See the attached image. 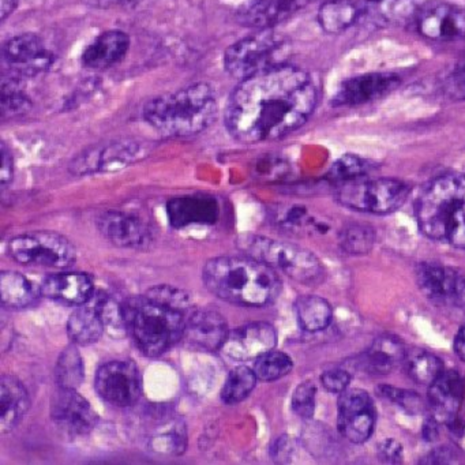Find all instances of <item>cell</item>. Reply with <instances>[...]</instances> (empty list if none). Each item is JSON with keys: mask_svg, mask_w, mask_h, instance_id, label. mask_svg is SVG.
<instances>
[{"mask_svg": "<svg viewBox=\"0 0 465 465\" xmlns=\"http://www.w3.org/2000/svg\"><path fill=\"white\" fill-rule=\"evenodd\" d=\"M83 356L77 350V344L73 342L69 347L64 348V352L59 356L55 366V381L58 388L78 389L84 382Z\"/></svg>", "mask_w": 465, "mask_h": 465, "instance_id": "33", "label": "cell"}, {"mask_svg": "<svg viewBox=\"0 0 465 465\" xmlns=\"http://www.w3.org/2000/svg\"><path fill=\"white\" fill-rule=\"evenodd\" d=\"M145 295L184 312H189L190 306H192L189 293L178 290V288L170 287V285H157V287L151 288Z\"/></svg>", "mask_w": 465, "mask_h": 465, "instance_id": "41", "label": "cell"}, {"mask_svg": "<svg viewBox=\"0 0 465 465\" xmlns=\"http://www.w3.org/2000/svg\"><path fill=\"white\" fill-rule=\"evenodd\" d=\"M276 344V331L271 323L252 322L230 331L222 352L231 361H255L263 353L274 350Z\"/></svg>", "mask_w": 465, "mask_h": 465, "instance_id": "18", "label": "cell"}, {"mask_svg": "<svg viewBox=\"0 0 465 465\" xmlns=\"http://www.w3.org/2000/svg\"><path fill=\"white\" fill-rule=\"evenodd\" d=\"M145 154L143 145L138 141L122 138L102 145L85 149L70 163L69 171L75 176L114 173L134 164Z\"/></svg>", "mask_w": 465, "mask_h": 465, "instance_id": "10", "label": "cell"}, {"mask_svg": "<svg viewBox=\"0 0 465 465\" xmlns=\"http://www.w3.org/2000/svg\"><path fill=\"white\" fill-rule=\"evenodd\" d=\"M20 78L10 77L2 80V118H15L29 113L32 100L21 88Z\"/></svg>", "mask_w": 465, "mask_h": 465, "instance_id": "36", "label": "cell"}, {"mask_svg": "<svg viewBox=\"0 0 465 465\" xmlns=\"http://www.w3.org/2000/svg\"><path fill=\"white\" fill-rule=\"evenodd\" d=\"M410 187L404 182L391 178H364L340 184L337 200L353 211L372 214H389L399 211L408 195Z\"/></svg>", "mask_w": 465, "mask_h": 465, "instance_id": "8", "label": "cell"}, {"mask_svg": "<svg viewBox=\"0 0 465 465\" xmlns=\"http://www.w3.org/2000/svg\"><path fill=\"white\" fill-rule=\"evenodd\" d=\"M228 333L227 321L219 312L198 309L187 314L183 339L194 350H222Z\"/></svg>", "mask_w": 465, "mask_h": 465, "instance_id": "21", "label": "cell"}, {"mask_svg": "<svg viewBox=\"0 0 465 465\" xmlns=\"http://www.w3.org/2000/svg\"><path fill=\"white\" fill-rule=\"evenodd\" d=\"M203 284L217 298L247 307H262L276 301L282 291L277 272L247 255L217 257L203 271Z\"/></svg>", "mask_w": 465, "mask_h": 465, "instance_id": "2", "label": "cell"}, {"mask_svg": "<svg viewBox=\"0 0 465 465\" xmlns=\"http://www.w3.org/2000/svg\"><path fill=\"white\" fill-rule=\"evenodd\" d=\"M415 25L430 42H460L465 40V9L448 2H429L419 7Z\"/></svg>", "mask_w": 465, "mask_h": 465, "instance_id": "12", "label": "cell"}, {"mask_svg": "<svg viewBox=\"0 0 465 465\" xmlns=\"http://www.w3.org/2000/svg\"><path fill=\"white\" fill-rule=\"evenodd\" d=\"M96 391L108 404L130 407L143 394V377L132 361H113L103 364L96 372Z\"/></svg>", "mask_w": 465, "mask_h": 465, "instance_id": "11", "label": "cell"}, {"mask_svg": "<svg viewBox=\"0 0 465 465\" xmlns=\"http://www.w3.org/2000/svg\"><path fill=\"white\" fill-rule=\"evenodd\" d=\"M292 367V359L287 353L272 350L255 359L252 370L258 380L263 382H273L290 374Z\"/></svg>", "mask_w": 465, "mask_h": 465, "instance_id": "37", "label": "cell"}, {"mask_svg": "<svg viewBox=\"0 0 465 465\" xmlns=\"http://www.w3.org/2000/svg\"><path fill=\"white\" fill-rule=\"evenodd\" d=\"M315 394H317V388L310 381L302 382L295 389L292 396V410L299 418L310 419L314 415Z\"/></svg>", "mask_w": 465, "mask_h": 465, "instance_id": "43", "label": "cell"}, {"mask_svg": "<svg viewBox=\"0 0 465 465\" xmlns=\"http://www.w3.org/2000/svg\"><path fill=\"white\" fill-rule=\"evenodd\" d=\"M404 345L396 337L382 336L374 340L370 350L367 351L363 363L367 372L374 375H386L404 361Z\"/></svg>", "mask_w": 465, "mask_h": 465, "instance_id": "31", "label": "cell"}, {"mask_svg": "<svg viewBox=\"0 0 465 465\" xmlns=\"http://www.w3.org/2000/svg\"><path fill=\"white\" fill-rule=\"evenodd\" d=\"M317 100L309 73L285 62L239 83L228 99L225 127L249 145L280 140L307 124Z\"/></svg>", "mask_w": 465, "mask_h": 465, "instance_id": "1", "label": "cell"}, {"mask_svg": "<svg viewBox=\"0 0 465 465\" xmlns=\"http://www.w3.org/2000/svg\"><path fill=\"white\" fill-rule=\"evenodd\" d=\"M31 400L28 391L20 380L4 375L0 380V431H13L28 412Z\"/></svg>", "mask_w": 465, "mask_h": 465, "instance_id": "27", "label": "cell"}, {"mask_svg": "<svg viewBox=\"0 0 465 465\" xmlns=\"http://www.w3.org/2000/svg\"><path fill=\"white\" fill-rule=\"evenodd\" d=\"M465 383L457 371H443L430 385L429 402L438 420L451 424L456 421L464 401Z\"/></svg>", "mask_w": 465, "mask_h": 465, "instance_id": "24", "label": "cell"}, {"mask_svg": "<svg viewBox=\"0 0 465 465\" xmlns=\"http://www.w3.org/2000/svg\"><path fill=\"white\" fill-rule=\"evenodd\" d=\"M97 230L110 243L122 249L145 250L154 241L151 225L137 214L122 211L103 212L96 220Z\"/></svg>", "mask_w": 465, "mask_h": 465, "instance_id": "15", "label": "cell"}, {"mask_svg": "<svg viewBox=\"0 0 465 465\" xmlns=\"http://www.w3.org/2000/svg\"><path fill=\"white\" fill-rule=\"evenodd\" d=\"M2 58L18 78L36 77L55 64V55L34 34L18 35L7 40L2 48Z\"/></svg>", "mask_w": 465, "mask_h": 465, "instance_id": "13", "label": "cell"}, {"mask_svg": "<svg viewBox=\"0 0 465 465\" xmlns=\"http://www.w3.org/2000/svg\"><path fill=\"white\" fill-rule=\"evenodd\" d=\"M339 242L341 249L348 254H367L374 247L375 232L369 225L352 223L340 231Z\"/></svg>", "mask_w": 465, "mask_h": 465, "instance_id": "38", "label": "cell"}, {"mask_svg": "<svg viewBox=\"0 0 465 465\" xmlns=\"http://www.w3.org/2000/svg\"><path fill=\"white\" fill-rule=\"evenodd\" d=\"M442 92L454 102H465V58L457 62L443 78Z\"/></svg>", "mask_w": 465, "mask_h": 465, "instance_id": "44", "label": "cell"}, {"mask_svg": "<svg viewBox=\"0 0 465 465\" xmlns=\"http://www.w3.org/2000/svg\"><path fill=\"white\" fill-rule=\"evenodd\" d=\"M84 2L94 9H113L118 6H133L138 0H84Z\"/></svg>", "mask_w": 465, "mask_h": 465, "instance_id": "51", "label": "cell"}, {"mask_svg": "<svg viewBox=\"0 0 465 465\" xmlns=\"http://www.w3.org/2000/svg\"><path fill=\"white\" fill-rule=\"evenodd\" d=\"M129 48V35L122 31H107L85 48L81 61L88 69L107 70L121 64Z\"/></svg>", "mask_w": 465, "mask_h": 465, "instance_id": "26", "label": "cell"}, {"mask_svg": "<svg viewBox=\"0 0 465 465\" xmlns=\"http://www.w3.org/2000/svg\"><path fill=\"white\" fill-rule=\"evenodd\" d=\"M404 361L408 375L421 385H431L443 372L440 359L427 351L411 352L410 356L405 355Z\"/></svg>", "mask_w": 465, "mask_h": 465, "instance_id": "34", "label": "cell"}, {"mask_svg": "<svg viewBox=\"0 0 465 465\" xmlns=\"http://www.w3.org/2000/svg\"><path fill=\"white\" fill-rule=\"evenodd\" d=\"M378 454H380V459L383 462L397 464V462H401L402 448L397 440H385L383 442H381L380 448H378Z\"/></svg>", "mask_w": 465, "mask_h": 465, "instance_id": "47", "label": "cell"}, {"mask_svg": "<svg viewBox=\"0 0 465 465\" xmlns=\"http://www.w3.org/2000/svg\"><path fill=\"white\" fill-rule=\"evenodd\" d=\"M419 7L418 0H361L359 26L382 29L415 23Z\"/></svg>", "mask_w": 465, "mask_h": 465, "instance_id": "23", "label": "cell"}, {"mask_svg": "<svg viewBox=\"0 0 465 465\" xmlns=\"http://www.w3.org/2000/svg\"><path fill=\"white\" fill-rule=\"evenodd\" d=\"M219 114L216 91L211 84L197 83L149 100L143 118L164 137L200 134L213 124Z\"/></svg>", "mask_w": 465, "mask_h": 465, "instance_id": "3", "label": "cell"}, {"mask_svg": "<svg viewBox=\"0 0 465 465\" xmlns=\"http://www.w3.org/2000/svg\"><path fill=\"white\" fill-rule=\"evenodd\" d=\"M299 325L307 331H320L331 325L333 310L325 299L320 296H302L295 303Z\"/></svg>", "mask_w": 465, "mask_h": 465, "instance_id": "32", "label": "cell"}, {"mask_svg": "<svg viewBox=\"0 0 465 465\" xmlns=\"http://www.w3.org/2000/svg\"><path fill=\"white\" fill-rule=\"evenodd\" d=\"M370 168H371V165L369 164L367 160L353 156V154H345L331 165L328 179L336 184L347 183V182L356 181V179L367 176Z\"/></svg>", "mask_w": 465, "mask_h": 465, "instance_id": "40", "label": "cell"}, {"mask_svg": "<svg viewBox=\"0 0 465 465\" xmlns=\"http://www.w3.org/2000/svg\"><path fill=\"white\" fill-rule=\"evenodd\" d=\"M7 250L15 262L40 268H69L77 258L74 244L66 236L51 231H36L15 236L9 242Z\"/></svg>", "mask_w": 465, "mask_h": 465, "instance_id": "9", "label": "cell"}, {"mask_svg": "<svg viewBox=\"0 0 465 465\" xmlns=\"http://www.w3.org/2000/svg\"><path fill=\"white\" fill-rule=\"evenodd\" d=\"M375 426V408L371 397L361 389H347L340 393L337 427L340 434L352 443H363L371 437Z\"/></svg>", "mask_w": 465, "mask_h": 465, "instance_id": "14", "label": "cell"}, {"mask_svg": "<svg viewBox=\"0 0 465 465\" xmlns=\"http://www.w3.org/2000/svg\"><path fill=\"white\" fill-rule=\"evenodd\" d=\"M236 247L243 255L265 263L277 273H284L302 284H312L322 277L323 269L320 260L298 244L255 233H243L236 239Z\"/></svg>", "mask_w": 465, "mask_h": 465, "instance_id": "6", "label": "cell"}, {"mask_svg": "<svg viewBox=\"0 0 465 465\" xmlns=\"http://www.w3.org/2000/svg\"><path fill=\"white\" fill-rule=\"evenodd\" d=\"M42 295L59 303L70 306H83L94 296V285L85 273H55L45 277L43 282Z\"/></svg>", "mask_w": 465, "mask_h": 465, "instance_id": "25", "label": "cell"}, {"mask_svg": "<svg viewBox=\"0 0 465 465\" xmlns=\"http://www.w3.org/2000/svg\"><path fill=\"white\" fill-rule=\"evenodd\" d=\"M454 352L461 361H465V326L460 329L454 339Z\"/></svg>", "mask_w": 465, "mask_h": 465, "instance_id": "53", "label": "cell"}, {"mask_svg": "<svg viewBox=\"0 0 465 465\" xmlns=\"http://www.w3.org/2000/svg\"><path fill=\"white\" fill-rule=\"evenodd\" d=\"M15 175V162H13L12 151L6 143H2V170H0V183L6 189L7 184L12 183Z\"/></svg>", "mask_w": 465, "mask_h": 465, "instance_id": "48", "label": "cell"}, {"mask_svg": "<svg viewBox=\"0 0 465 465\" xmlns=\"http://www.w3.org/2000/svg\"><path fill=\"white\" fill-rule=\"evenodd\" d=\"M423 435L424 440H430V442H432V440H437L438 427L437 423H435L434 419H429V420H427L426 423H424Z\"/></svg>", "mask_w": 465, "mask_h": 465, "instance_id": "54", "label": "cell"}, {"mask_svg": "<svg viewBox=\"0 0 465 465\" xmlns=\"http://www.w3.org/2000/svg\"><path fill=\"white\" fill-rule=\"evenodd\" d=\"M416 219L427 238L465 250V173L430 182L416 203Z\"/></svg>", "mask_w": 465, "mask_h": 465, "instance_id": "4", "label": "cell"}, {"mask_svg": "<svg viewBox=\"0 0 465 465\" xmlns=\"http://www.w3.org/2000/svg\"><path fill=\"white\" fill-rule=\"evenodd\" d=\"M51 419L66 434L77 437L86 435L97 423L96 412L77 389H62L51 400Z\"/></svg>", "mask_w": 465, "mask_h": 465, "instance_id": "16", "label": "cell"}, {"mask_svg": "<svg viewBox=\"0 0 465 465\" xmlns=\"http://www.w3.org/2000/svg\"><path fill=\"white\" fill-rule=\"evenodd\" d=\"M18 4H20V0H0V21L2 23H5L15 12Z\"/></svg>", "mask_w": 465, "mask_h": 465, "instance_id": "52", "label": "cell"}, {"mask_svg": "<svg viewBox=\"0 0 465 465\" xmlns=\"http://www.w3.org/2000/svg\"><path fill=\"white\" fill-rule=\"evenodd\" d=\"M285 50L284 40L272 29L257 31L227 48L224 54L225 72L242 83L258 73L285 64Z\"/></svg>", "mask_w": 465, "mask_h": 465, "instance_id": "7", "label": "cell"}, {"mask_svg": "<svg viewBox=\"0 0 465 465\" xmlns=\"http://www.w3.org/2000/svg\"><path fill=\"white\" fill-rule=\"evenodd\" d=\"M323 32L340 35L361 23V0H325L318 10Z\"/></svg>", "mask_w": 465, "mask_h": 465, "instance_id": "28", "label": "cell"}, {"mask_svg": "<svg viewBox=\"0 0 465 465\" xmlns=\"http://www.w3.org/2000/svg\"><path fill=\"white\" fill-rule=\"evenodd\" d=\"M380 394L385 399L391 400L394 404L404 408L407 412L416 413L421 411V400L415 391H402V389L391 388V386H380Z\"/></svg>", "mask_w": 465, "mask_h": 465, "instance_id": "45", "label": "cell"}, {"mask_svg": "<svg viewBox=\"0 0 465 465\" xmlns=\"http://www.w3.org/2000/svg\"><path fill=\"white\" fill-rule=\"evenodd\" d=\"M291 451H292V448H291V440H288L287 435L280 437L272 446V457H273L274 461H288Z\"/></svg>", "mask_w": 465, "mask_h": 465, "instance_id": "49", "label": "cell"}, {"mask_svg": "<svg viewBox=\"0 0 465 465\" xmlns=\"http://www.w3.org/2000/svg\"><path fill=\"white\" fill-rule=\"evenodd\" d=\"M418 282L421 292L438 304L460 307L465 304V274L440 263L419 265Z\"/></svg>", "mask_w": 465, "mask_h": 465, "instance_id": "17", "label": "cell"}, {"mask_svg": "<svg viewBox=\"0 0 465 465\" xmlns=\"http://www.w3.org/2000/svg\"><path fill=\"white\" fill-rule=\"evenodd\" d=\"M254 370L246 366L233 369L228 375L222 391V400L225 404H238L252 394L257 385Z\"/></svg>", "mask_w": 465, "mask_h": 465, "instance_id": "35", "label": "cell"}, {"mask_svg": "<svg viewBox=\"0 0 465 465\" xmlns=\"http://www.w3.org/2000/svg\"><path fill=\"white\" fill-rule=\"evenodd\" d=\"M40 295L42 290H37L24 274L15 271L2 272L0 274V298L7 309L21 310L34 306Z\"/></svg>", "mask_w": 465, "mask_h": 465, "instance_id": "30", "label": "cell"}, {"mask_svg": "<svg viewBox=\"0 0 465 465\" xmlns=\"http://www.w3.org/2000/svg\"><path fill=\"white\" fill-rule=\"evenodd\" d=\"M310 0H247L235 13V21L244 28L268 31L298 15Z\"/></svg>", "mask_w": 465, "mask_h": 465, "instance_id": "19", "label": "cell"}, {"mask_svg": "<svg viewBox=\"0 0 465 465\" xmlns=\"http://www.w3.org/2000/svg\"><path fill=\"white\" fill-rule=\"evenodd\" d=\"M454 457H456V453H454L453 449L443 446V448L431 451L421 462L423 464L424 462H429V464H445V462L453 461Z\"/></svg>", "mask_w": 465, "mask_h": 465, "instance_id": "50", "label": "cell"}, {"mask_svg": "<svg viewBox=\"0 0 465 465\" xmlns=\"http://www.w3.org/2000/svg\"><path fill=\"white\" fill-rule=\"evenodd\" d=\"M167 214L173 228L216 224L220 217L219 201L212 195L194 194L173 198L167 203Z\"/></svg>", "mask_w": 465, "mask_h": 465, "instance_id": "22", "label": "cell"}, {"mask_svg": "<svg viewBox=\"0 0 465 465\" xmlns=\"http://www.w3.org/2000/svg\"><path fill=\"white\" fill-rule=\"evenodd\" d=\"M401 78L394 73H370L344 81L333 97L336 107H353L377 102L396 91Z\"/></svg>", "mask_w": 465, "mask_h": 465, "instance_id": "20", "label": "cell"}, {"mask_svg": "<svg viewBox=\"0 0 465 465\" xmlns=\"http://www.w3.org/2000/svg\"><path fill=\"white\" fill-rule=\"evenodd\" d=\"M92 301L99 310L105 331H110L111 334H121L127 331L124 304L105 293L94 295Z\"/></svg>", "mask_w": 465, "mask_h": 465, "instance_id": "39", "label": "cell"}, {"mask_svg": "<svg viewBox=\"0 0 465 465\" xmlns=\"http://www.w3.org/2000/svg\"><path fill=\"white\" fill-rule=\"evenodd\" d=\"M273 220L277 225L284 228V230L296 231L307 225H317L303 206H290V208H280L273 212Z\"/></svg>", "mask_w": 465, "mask_h": 465, "instance_id": "42", "label": "cell"}, {"mask_svg": "<svg viewBox=\"0 0 465 465\" xmlns=\"http://www.w3.org/2000/svg\"><path fill=\"white\" fill-rule=\"evenodd\" d=\"M104 331V323L94 301L78 306L67 321V334L77 345L94 344Z\"/></svg>", "mask_w": 465, "mask_h": 465, "instance_id": "29", "label": "cell"}, {"mask_svg": "<svg viewBox=\"0 0 465 465\" xmlns=\"http://www.w3.org/2000/svg\"><path fill=\"white\" fill-rule=\"evenodd\" d=\"M127 331L143 355L157 358L183 339L187 312L148 295L124 303Z\"/></svg>", "mask_w": 465, "mask_h": 465, "instance_id": "5", "label": "cell"}, {"mask_svg": "<svg viewBox=\"0 0 465 465\" xmlns=\"http://www.w3.org/2000/svg\"><path fill=\"white\" fill-rule=\"evenodd\" d=\"M321 382H322L323 388L331 393H342L350 386L351 377L345 370H326L321 375Z\"/></svg>", "mask_w": 465, "mask_h": 465, "instance_id": "46", "label": "cell"}]
</instances>
